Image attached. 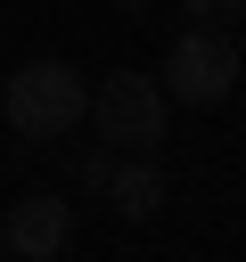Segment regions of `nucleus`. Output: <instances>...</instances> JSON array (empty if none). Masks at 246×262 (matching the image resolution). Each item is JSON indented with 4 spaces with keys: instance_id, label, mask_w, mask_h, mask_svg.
<instances>
[{
    "instance_id": "7ed1b4c3",
    "label": "nucleus",
    "mask_w": 246,
    "mask_h": 262,
    "mask_svg": "<svg viewBox=\"0 0 246 262\" xmlns=\"http://www.w3.org/2000/svg\"><path fill=\"white\" fill-rule=\"evenodd\" d=\"M90 115H98V131L123 139V147H156L164 123H172V98H164L156 74H107V90L90 98Z\"/></svg>"
},
{
    "instance_id": "0eeeda50",
    "label": "nucleus",
    "mask_w": 246,
    "mask_h": 262,
    "mask_svg": "<svg viewBox=\"0 0 246 262\" xmlns=\"http://www.w3.org/2000/svg\"><path fill=\"white\" fill-rule=\"evenodd\" d=\"M115 8H148V0H115Z\"/></svg>"
},
{
    "instance_id": "39448f33",
    "label": "nucleus",
    "mask_w": 246,
    "mask_h": 262,
    "mask_svg": "<svg viewBox=\"0 0 246 262\" xmlns=\"http://www.w3.org/2000/svg\"><path fill=\"white\" fill-rule=\"evenodd\" d=\"M107 196H115V213L123 221H148L156 205H164V172L139 156V164H107Z\"/></svg>"
},
{
    "instance_id": "423d86ee",
    "label": "nucleus",
    "mask_w": 246,
    "mask_h": 262,
    "mask_svg": "<svg viewBox=\"0 0 246 262\" xmlns=\"http://www.w3.org/2000/svg\"><path fill=\"white\" fill-rule=\"evenodd\" d=\"M180 8H197L205 25H238V16H246V0H180Z\"/></svg>"
},
{
    "instance_id": "20e7f679",
    "label": "nucleus",
    "mask_w": 246,
    "mask_h": 262,
    "mask_svg": "<svg viewBox=\"0 0 246 262\" xmlns=\"http://www.w3.org/2000/svg\"><path fill=\"white\" fill-rule=\"evenodd\" d=\"M66 237H74V213H66V196L33 188V196H16V205H8V254H25V262H49V254H66Z\"/></svg>"
},
{
    "instance_id": "f03ea898",
    "label": "nucleus",
    "mask_w": 246,
    "mask_h": 262,
    "mask_svg": "<svg viewBox=\"0 0 246 262\" xmlns=\"http://www.w3.org/2000/svg\"><path fill=\"white\" fill-rule=\"evenodd\" d=\"M238 74H246V57L221 25H197L164 49V98H180V106H221L238 90Z\"/></svg>"
},
{
    "instance_id": "f257e3e1",
    "label": "nucleus",
    "mask_w": 246,
    "mask_h": 262,
    "mask_svg": "<svg viewBox=\"0 0 246 262\" xmlns=\"http://www.w3.org/2000/svg\"><path fill=\"white\" fill-rule=\"evenodd\" d=\"M0 115H8L16 139H66L90 115V90H82V74L66 57H25L8 74V90H0Z\"/></svg>"
}]
</instances>
